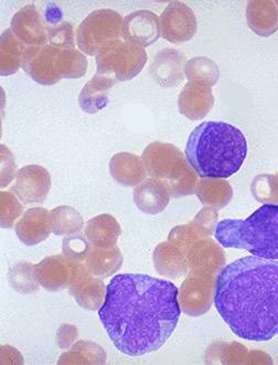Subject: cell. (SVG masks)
I'll return each instance as SVG.
<instances>
[{
	"instance_id": "6da1fadb",
	"label": "cell",
	"mask_w": 278,
	"mask_h": 365,
	"mask_svg": "<svg viewBox=\"0 0 278 365\" xmlns=\"http://www.w3.org/2000/svg\"><path fill=\"white\" fill-rule=\"evenodd\" d=\"M169 280L121 274L106 287L99 317L114 346L129 356L156 352L173 336L181 308Z\"/></svg>"
},
{
	"instance_id": "7a4b0ae2",
	"label": "cell",
	"mask_w": 278,
	"mask_h": 365,
	"mask_svg": "<svg viewBox=\"0 0 278 365\" xmlns=\"http://www.w3.org/2000/svg\"><path fill=\"white\" fill-rule=\"evenodd\" d=\"M215 304L243 340L266 342L278 336V260L252 255L224 267L215 280Z\"/></svg>"
},
{
	"instance_id": "3957f363",
	"label": "cell",
	"mask_w": 278,
	"mask_h": 365,
	"mask_svg": "<svg viewBox=\"0 0 278 365\" xmlns=\"http://www.w3.org/2000/svg\"><path fill=\"white\" fill-rule=\"evenodd\" d=\"M247 155V138L225 122H203L186 145L188 163L201 178H228L237 173Z\"/></svg>"
},
{
	"instance_id": "277c9868",
	"label": "cell",
	"mask_w": 278,
	"mask_h": 365,
	"mask_svg": "<svg viewBox=\"0 0 278 365\" xmlns=\"http://www.w3.org/2000/svg\"><path fill=\"white\" fill-rule=\"evenodd\" d=\"M215 235L224 248L245 250L264 259L278 260V204H265L245 220H222Z\"/></svg>"
},
{
	"instance_id": "5b68a950",
	"label": "cell",
	"mask_w": 278,
	"mask_h": 365,
	"mask_svg": "<svg viewBox=\"0 0 278 365\" xmlns=\"http://www.w3.org/2000/svg\"><path fill=\"white\" fill-rule=\"evenodd\" d=\"M87 59L79 50L55 46H32L23 53V69L42 86H55L62 79H80L87 71Z\"/></svg>"
},
{
	"instance_id": "8992f818",
	"label": "cell",
	"mask_w": 278,
	"mask_h": 365,
	"mask_svg": "<svg viewBox=\"0 0 278 365\" xmlns=\"http://www.w3.org/2000/svg\"><path fill=\"white\" fill-rule=\"evenodd\" d=\"M124 19L115 10L100 9L90 14L77 28V47L87 56H97L123 38Z\"/></svg>"
},
{
	"instance_id": "52a82bcc",
	"label": "cell",
	"mask_w": 278,
	"mask_h": 365,
	"mask_svg": "<svg viewBox=\"0 0 278 365\" xmlns=\"http://www.w3.org/2000/svg\"><path fill=\"white\" fill-rule=\"evenodd\" d=\"M146 62L147 52L143 47L119 40L96 56V74L115 81H129L141 73Z\"/></svg>"
},
{
	"instance_id": "ba28073f",
	"label": "cell",
	"mask_w": 278,
	"mask_h": 365,
	"mask_svg": "<svg viewBox=\"0 0 278 365\" xmlns=\"http://www.w3.org/2000/svg\"><path fill=\"white\" fill-rule=\"evenodd\" d=\"M51 188V176L45 168L28 165L18 170L11 192L23 205L42 204Z\"/></svg>"
},
{
	"instance_id": "9c48e42d",
	"label": "cell",
	"mask_w": 278,
	"mask_h": 365,
	"mask_svg": "<svg viewBox=\"0 0 278 365\" xmlns=\"http://www.w3.org/2000/svg\"><path fill=\"white\" fill-rule=\"evenodd\" d=\"M160 29L168 41L173 43L189 41L197 31L195 14L185 4L170 3L160 16Z\"/></svg>"
},
{
	"instance_id": "30bf717a",
	"label": "cell",
	"mask_w": 278,
	"mask_h": 365,
	"mask_svg": "<svg viewBox=\"0 0 278 365\" xmlns=\"http://www.w3.org/2000/svg\"><path fill=\"white\" fill-rule=\"evenodd\" d=\"M10 29L28 47L49 43V26L47 19L33 4L26 6L14 16Z\"/></svg>"
},
{
	"instance_id": "8fae6325",
	"label": "cell",
	"mask_w": 278,
	"mask_h": 365,
	"mask_svg": "<svg viewBox=\"0 0 278 365\" xmlns=\"http://www.w3.org/2000/svg\"><path fill=\"white\" fill-rule=\"evenodd\" d=\"M77 262H79L69 259L64 255L48 257L40 264H36V279L46 290L59 292L71 284Z\"/></svg>"
},
{
	"instance_id": "7c38bea8",
	"label": "cell",
	"mask_w": 278,
	"mask_h": 365,
	"mask_svg": "<svg viewBox=\"0 0 278 365\" xmlns=\"http://www.w3.org/2000/svg\"><path fill=\"white\" fill-rule=\"evenodd\" d=\"M161 35L159 18L148 10H137L124 18L123 38L141 47H149Z\"/></svg>"
},
{
	"instance_id": "4fadbf2b",
	"label": "cell",
	"mask_w": 278,
	"mask_h": 365,
	"mask_svg": "<svg viewBox=\"0 0 278 365\" xmlns=\"http://www.w3.org/2000/svg\"><path fill=\"white\" fill-rule=\"evenodd\" d=\"M70 292L82 308L100 309L103 300L104 284L101 279L94 278L92 272L81 262H77L70 284Z\"/></svg>"
},
{
	"instance_id": "5bb4252c",
	"label": "cell",
	"mask_w": 278,
	"mask_h": 365,
	"mask_svg": "<svg viewBox=\"0 0 278 365\" xmlns=\"http://www.w3.org/2000/svg\"><path fill=\"white\" fill-rule=\"evenodd\" d=\"M53 232L51 212L42 207L29 208L16 225V234L20 242L35 246Z\"/></svg>"
},
{
	"instance_id": "9a60e30c",
	"label": "cell",
	"mask_w": 278,
	"mask_h": 365,
	"mask_svg": "<svg viewBox=\"0 0 278 365\" xmlns=\"http://www.w3.org/2000/svg\"><path fill=\"white\" fill-rule=\"evenodd\" d=\"M185 57L175 49H164L154 58L151 73L161 87H177L183 81Z\"/></svg>"
},
{
	"instance_id": "2e32d148",
	"label": "cell",
	"mask_w": 278,
	"mask_h": 365,
	"mask_svg": "<svg viewBox=\"0 0 278 365\" xmlns=\"http://www.w3.org/2000/svg\"><path fill=\"white\" fill-rule=\"evenodd\" d=\"M212 104L213 96L210 87L205 84L189 82L180 93V111L191 119L203 118L211 109Z\"/></svg>"
},
{
	"instance_id": "e0dca14e",
	"label": "cell",
	"mask_w": 278,
	"mask_h": 365,
	"mask_svg": "<svg viewBox=\"0 0 278 365\" xmlns=\"http://www.w3.org/2000/svg\"><path fill=\"white\" fill-rule=\"evenodd\" d=\"M145 164L143 160L134 154H116L109 163L112 178L123 186H137L146 178Z\"/></svg>"
},
{
	"instance_id": "ac0fdd59",
	"label": "cell",
	"mask_w": 278,
	"mask_h": 365,
	"mask_svg": "<svg viewBox=\"0 0 278 365\" xmlns=\"http://www.w3.org/2000/svg\"><path fill=\"white\" fill-rule=\"evenodd\" d=\"M121 232L119 222L109 214L96 216L93 220H89L84 228V234L90 245L96 248L116 246Z\"/></svg>"
},
{
	"instance_id": "d6986e66",
	"label": "cell",
	"mask_w": 278,
	"mask_h": 365,
	"mask_svg": "<svg viewBox=\"0 0 278 365\" xmlns=\"http://www.w3.org/2000/svg\"><path fill=\"white\" fill-rule=\"evenodd\" d=\"M115 80L96 74L79 96V104L84 112L95 114L109 103V91L114 87Z\"/></svg>"
},
{
	"instance_id": "ffe728a7",
	"label": "cell",
	"mask_w": 278,
	"mask_h": 365,
	"mask_svg": "<svg viewBox=\"0 0 278 365\" xmlns=\"http://www.w3.org/2000/svg\"><path fill=\"white\" fill-rule=\"evenodd\" d=\"M134 200L141 212L157 214L168 204L167 190L157 180H146L135 186Z\"/></svg>"
},
{
	"instance_id": "44dd1931",
	"label": "cell",
	"mask_w": 278,
	"mask_h": 365,
	"mask_svg": "<svg viewBox=\"0 0 278 365\" xmlns=\"http://www.w3.org/2000/svg\"><path fill=\"white\" fill-rule=\"evenodd\" d=\"M25 43L18 39L13 30L6 29L1 34L0 42V74L11 76L23 68Z\"/></svg>"
},
{
	"instance_id": "7402d4cb",
	"label": "cell",
	"mask_w": 278,
	"mask_h": 365,
	"mask_svg": "<svg viewBox=\"0 0 278 365\" xmlns=\"http://www.w3.org/2000/svg\"><path fill=\"white\" fill-rule=\"evenodd\" d=\"M123 257L119 247L113 246L109 248H90L87 259V269L95 276L107 278L115 274L122 267Z\"/></svg>"
},
{
	"instance_id": "603a6c76",
	"label": "cell",
	"mask_w": 278,
	"mask_h": 365,
	"mask_svg": "<svg viewBox=\"0 0 278 365\" xmlns=\"http://www.w3.org/2000/svg\"><path fill=\"white\" fill-rule=\"evenodd\" d=\"M53 234L57 236H71L81 234L84 222L81 215L69 206H60L51 212Z\"/></svg>"
},
{
	"instance_id": "cb8c5ba5",
	"label": "cell",
	"mask_w": 278,
	"mask_h": 365,
	"mask_svg": "<svg viewBox=\"0 0 278 365\" xmlns=\"http://www.w3.org/2000/svg\"><path fill=\"white\" fill-rule=\"evenodd\" d=\"M186 74L190 81L203 83L208 87H212L219 79L217 64L207 58H195L188 62Z\"/></svg>"
},
{
	"instance_id": "d4e9b609",
	"label": "cell",
	"mask_w": 278,
	"mask_h": 365,
	"mask_svg": "<svg viewBox=\"0 0 278 365\" xmlns=\"http://www.w3.org/2000/svg\"><path fill=\"white\" fill-rule=\"evenodd\" d=\"M10 286L23 294L37 292L39 288L35 276V266L28 262H19L9 272Z\"/></svg>"
},
{
	"instance_id": "484cf974",
	"label": "cell",
	"mask_w": 278,
	"mask_h": 365,
	"mask_svg": "<svg viewBox=\"0 0 278 365\" xmlns=\"http://www.w3.org/2000/svg\"><path fill=\"white\" fill-rule=\"evenodd\" d=\"M90 248H91V245H90L89 240L82 234L67 236L64 238L63 246H62L64 256L68 257L69 259L79 262L87 259Z\"/></svg>"
},
{
	"instance_id": "4316f807",
	"label": "cell",
	"mask_w": 278,
	"mask_h": 365,
	"mask_svg": "<svg viewBox=\"0 0 278 365\" xmlns=\"http://www.w3.org/2000/svg\"><path fill=\"white\" fill-rule=\"evenodd\" d=\"M13 192H1V227H13L23 214V205Z\"/></svg>"
},
{
	"instance_id": "83f0119b",
	"label": "cell",
	"mask_w": 278,
	"mask_h": 365,
	"mask_svg": "<svg viewBox=\"0 0 278 365\" xmlns=\"http://www.w3.org/2000/svg\"><path fill=\"white\" fill-rule=\"evenodd\" d=\"M48 38H49V45L63 48V49H75L73 26L70 23H60L49 27Z\"/></svg>"
}]
</instances>
